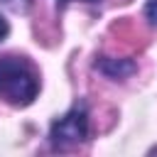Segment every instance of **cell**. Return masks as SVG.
I'll return each mask as SVG.
<instances>
[{
    "mask_svg": "<svg viewBox=\"0 0 157 157\" xmlns=\"http://www.w3.org/2000/svg\"><path fill=\"white\" fill-rule=\"evenodd\" d=\"M39 78L34 69L17 56L0 59V98L12 105H27L37 98Z\"/></svg>",
    "mask_w": 157,
    "mask_h": 157,
    "instance_id": "obj_1",
    "label": "cell"
},
{
    "mask_svg": "<svg viewBox=\"0 0 157 157\" xmlns=\"http://www.w3.org/2000/svg\"><path fill=\"white\" fill-rule=\"evenodd\" d=\"M86 135H88V115H86L83 108H71L69 113H64L59 120H54L52 132H49L52 142L59 145V147L76 145Z\"/></svg>",
    "mask_w": 157,
    "mask_h": 157,
    "instance_id": "obj_2",
    "label": "cell"
},
{
    "mask_svg": "<svg viewBox=\"0 0 157 157\" xmlns=\"http://www.w3.org/2000/svg\"><path fill=\"white\" fill-rule=\"evenodd\" d=\"M147 17H150V20L157 25V0H152V2L147 5Z\"/></svg>",
    "mask_w": 157,
    "mask_h": 157,
    "instance_id": "obj_3",
    "label": "cell"
},
{
    "mask_svg": "<svg viewBox=\"0 0 157 157\" xmlns=\"http://www.w3.org/2000/svg\"><path fill=\"white\" fill-rule=\"evenodd\" d=\"M5 5H10V7H15V10H20V7H25L27 5V0H2Z\"/></svg>",
    "mask_w": 157,
    "mask_h": 157,
    "instance_id": "obj_4",
    "label": "cell"
},
{
    "mask_svg": "<svg viewBox=\"0 0 157 157\" xmlns=\"http://www.w3.org/2000/svg\"><path fill=\"white\" fill-rule=\"evenodd\" d=\"M7 29H10V27H7V22H5L2 17H0V42H2L5 37H7Z\"/></svg>",
    "mask_w": 157,
    "mask_h": 157,
    "instance_id": "obj_5",
    "label": "cell"
},
{
    "mask_svg": "<svg viewBox=\"0 0 157 157\" xmlns=\"http://www.w3.org/2000/svg\"><path fill=\"white\" fill-rule=\"evenodd\" d=\"M64 2H66V0H64ZM86 2H93V0H86Z\"/></svg>",
    "mask_w": 157,
    "mask_h": 157,
    "instance_id": "obj_6",
    "label": "cell"
}]
</instances>
